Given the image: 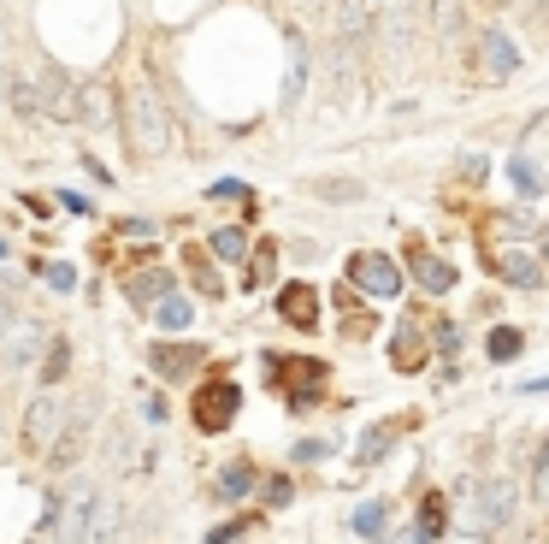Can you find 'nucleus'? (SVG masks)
I'll return each instance as SVG.
<instances>
[{
  "mask_svg": "<svg viewBox=\"0 0 549 544\" xmlns=\"http://www.w3.org/2000/svg\"><path fill=\"white\" fill-rule=\"evenodd\" d=\"M124 142H130L136 160H160L172 148V119H166V107H160L148 77H136L124 89Z\"/></svg>",
  "mask_w": 549,
  "mask_h": 544,
  "instance_id": "f257e3e1",
  "label": "nucleus"
},
{
  "mask_svg": "<svg viewBox=\"0 0 549 544\" xmlns=\"http://www.w3.org/2000/svg\"><path fill=\"white\" fill-rule=\"evenodd\" d=\"M514 503H520V491H514V479H473V485H461V509H455V521L467 527V533H502L508 521H514Z\"/></svg>",
  "mask_w": 549,
  "mask_h": 544,
  "instance_id": "f03ea898",
  "label": "nucleus"
},
{
  "mask_svg": "<svg viewBox=\"0 0 549 544\" xmlns=\"http://www.w3.org/2000/svg\"><path fill=\"white\" fill-rule=\"evenodd\" d=\"M89 515H95V485L77 479L71 491L48 497V509H42V533H54L60 544H83L89 539Z\"/></svg>",
  "mask_w": 549,
  "mask_h": 544,
  "instance_id": "7ed1b4c3",
  "label": "nucleus"
},
{
  "mask_svg": "<svg viewBox=\"0 0 549 544\" xmlns=\"http://www.w3.org/2000/svg\"><path fill=\"white\" fill-rule=\"evenodd\" d=\"M65 432H71V403H60L54 391H42V397L30 403V414H24V444H30V456H54Z\"/></svg>",
  "mask_w": 549,
  "mask_h": 544,
  "instance_id": "20e7f679",
  "label": "nucleus"
},
{
  "mask_svg": "<svg viewBox=\"0 0 549 544\" xmlns=\"http://www.w3.org/2000/svg\"><path fill=\"white\" fill-rule=\"evenodd\" d=\"M195 426L201 432H225L231 420H237V408H243V391H237V379H213V385H201L195 391Z\"/></svg>",
  "mask_w": 549,
  "mask_h": 544,
  "instance_id": "39448f33",
  "label": "nucleus"
},
{
  "mask_svg": "<svg viewBox=\"0 0 549 544\" xmlns=\"http://www.w3.org/2000/svg\"><path fill=\"white\" fill-rule=\"evenodd\" d=\"M349 278L361 284L366 296H402V267L390 255H355L349 261Z\"/></svg>",
  "mask_w": 549,
  "mask_h": 544,
  "instance_id": "423d86ee",
  "label": "nucleus"
},
{
  "mask_svg": "<svg viewBox=\"0 0 549 544\" xmlns=\"http://www.w3.org/2000/svg\"><path fill=\"white\" fill-rule=\"evenodd\" d=\"M260 361H266V379H272V385H278V379H290V355H260ZM319 379H325V361H302V367H296V391H290V403L313 408Z\"/></svg>",
  "mask_w": 549,
  "mask_h": 544,
  "instance_id": "0eeeda50",
  "label": "nucleus"
},
{
  "mask_svg": "<svg viewBox=\"0 0 549 544\" xmlns=\"http://www.w3.org/2000/svg\"><path fill=\"white\" fill-rule=\"evenodd\" d=\"M195 361H207V349H195V343H154V349H148V367H154L160 379H189Z\"/></svg>",
  "mask_w": 549,
  "mask_h": 544,
  "instance_id": "6e6552de",
  "label": "nucleus"
},
{
  "mask_svg": "<svg viewBox=\"0 0 549 544\" xmlns=\"http://www.w3.org/2000/svg\"><path fill=\"white\" fill-rule=\"evenodd\" d=\"M278 314H284L296 332H313V326H319V290H313V284H284V290H278Z\"/></svg>",
  "mask_w": 549,
  "mask_h": 544,
  "instance_id": "1a4fd4ad",
  "label": "nucleus"
},
{
  "mask_svg": "<svg viewBox=\"0 0 549 544\" xmlns=\"http://www.w3.org/2000/svg\"><path fill=\"white\" fill-rule=\"evenodd\" d=\"M36 89H42V113H54L60 125H71V119H77V89H71V77L48 71V77H36Z\"/></svg>",
  "mask_w": 549,
  "mask_h": 544,
  "instance_id": "9d476101",
  "label": "nucleus"
},
{
  "mask_svg": "<svg viewBox=\"0 0 549 544\" xmlns=\"http://www.w3.org/2000/svg\"><path fill=\"white\" fill-rule=\"evenodd\" d=\"M496 278L514 284V290H538V284H544V267H538L532 255H520V249H502V255H496Z\"/></svg>",
  "mask_w": 549,
  "mask_h": 544,
  "instance_id": "9b49d317",
  "label": "nucleus"
},
{
  "mask_svg": "<svg viewBox=\"0 0 549 544\" xmlns=\"http://www.w3.org/2000/svg\"><path fill=\"white\" fill-rule=\"evenodd\" d=\"M42 355V326H24V332H6L0 338V361L6 367H30Z\"/></svg>",
  "mask_w": 549,
  "mask_h": 544,
  "instance_id": "f8f14e48",
  "label": "nucleus"
},
{
  "mask_svg": "<svg viewBox=\"0 0 549 544\" xmlns=\"http://www.w3.org/2000/svg\"><path fill=\"white\" fill-rule=\"evenodd\" d=\"M254 485H260L254 462H231V468L219 474V485H213V491H219V503H243V497L254 491Z\"/></svg>",
  "mask_w": 549,
  "mask_h": 544,
  "instance_id": "ddd939ff",
  "label": "nucleus"
},
{
  "mask_svg": "<svg viewBox=\"0 0 549 544\" xmlns=\"http://www.w3.org/2000/svg\"><path fill=\"white\" fill-rule=\"evenodd\" d=\"M485 60H490V71H496V77H514V66H520V54H514L508 30H496V24L485 30Z\"/></svg>",
  "mask_w": 549,
  "mask_h": 544,
  "instance_id": "4468645a",
  "label": "nucleus"
},
{
  "mask_svg": "<svg viewBox=\"0 0 549 544\" xmlns=\"http://www.w3.org/2000/svg\"><path fill=\"white\" fill-rule=\"evenodd\" d=\"M160 332H189L195 326V308L183 302V296H166V302H154V314H148Z\"/></svg>",
  "mask_w": 549,
  "mask_h": 544,
  "instance_id": "2eb2a0df",
  "label": "nucleus"
},
{
  "mask_svg": "<svg viewBox=\"0 0 549 544\" xmlns=\"http://www.w3.org/2000/svg\"><path fill=\"white\" fill-rule=\"evenodd\" d=\"M414 278H420V290L443 296V290L455 284V267H449V261H437V255H414Z\"/></svg>",
  "mask_w": 549,
  "mask_h": 544,
  "instance_id": "dca6fc26",
  "label": "nucleus"
},
{
  "mask_svg": "<svg viewBox=\"0 0 549 544\" xmlns=\"http://www.w3.org/2000/svg\"><path fill=\"white\" fill-rule=\"evenodd\" d=\"M390 355H396V367H402V373H420V367H426V343H420L414 326H402V332H396Z\"/></svg>",
  "mask_w": 549,
  "mask_h": 544,
  "instance_id": "f3484780",
  "label": "nucleus"
},
{
  "mask_svg": "<svg viewBox=\"0 0 549 544\" xmlns=\"http://www.w3.org/2000/svg\"><path fill=\"white\" fill-rule=\"evenodd\" d=\"M107 113H113V107H107V89H101V83H89V89H77V119H89L95 131H107V125H113Z\"/></svg>",
  "mask_w": 549,
  "mask_h": 544,
  "instance_id": "a211bd4d",
  "label": "nucleus"
},
{
  "mask_svg": "<svg viewBox=\"0 0 549 544\" xmlns=\"http://www.w3.org/2000/svg\"><path fill=\"white\" fill-rule=\"evenodd\" d=\"M166 296H172V272H142V278H130V302H136V308L166 302Z\"/></svg>",
  "mask_w": 549,
  "mask_h": 544,
  "instance_id": "6ab92c4d",
  "label": "nucleus"
},
{
  "mask_svg": "<svg viewBox=\"0 0 549 544\" xmlns=\"http://www.w3.org/2000/svg\"><path fill=\"white\" fill-rule=\"evenodd\" d=\"M390 444H396V426H390V420H384V426H366V432H361V450H355V462H361V468L384 462V450H390Z\"/></svg>",
  "mask_w": 549,
  "mask_h": 544,
  "instance_id": "aec40b11",
  "label": "nucleus"
},
{
  "mask_svg": "<svg viewBox=\"0 0 549 544\" xmlns=\"http://www.w3.org/2000/svg\"><path fill=\"white\" fill-rule=\"evenodd\" d=\"M12 113L18 119H42V89H36V77H12Z\"/></svg>",
  "mask_w": 549,
  "mask_h": 544,
  "instance_id": "412c9836",
  "label": "nucleus"
},
{
  "mask_svg": "<svg viewBox=\"0 0 549 544\" xmlns=\"http://www.w3.org/2000/svg\"><path fill=\"white\" fill-rule=\"evenodd\" d=\"M485 349H490V361H514V355L526 349V338H520L514 326H496V332L485 338Z\"/></svg>",
  "mask_w": 549,
  "mask_h": 544,
  "instance_id": "4be33fe9",
  "label": "nucleus"
},
{
  "mask_svg": "<svg viewBox=\"0 0 549 544\" xmlns=\"http://www.w3.org/2000/svg\"><path fill=\"white\" fill-rule=\"evenodd\" d=\"M508 178H514V190H520V196H538V190H544V178H538V166H532L526 154H514V160H508Z\"/></svg>",
  "mask_w": 549,
  "mask_h": 544,
  "instance_id": "5701e85b",
  "label": "nucleus"
},
{
  "mask_svg": "<svg viewBox=\"0 0 549 544\" xmlns=\"http://www.w3.org/2000/svg\"><path fill=\"white\" fill-rule=\"evenodd\" d=\"M384 515H390V509H384V503H361V509H355V515H349V527H355V533H361V539H372V533H384Z\"/></svg>",
  "mask_w": 549,
  "mask_h": 544,
  "instance_id": "b1692460",
  "label": "nucleus"
},
{
  "mask_svg": "<svg viewBox=\"0 0 549 544\" xmlns=\"http://www.w3.org/2000/svg\"><path fill=\"white\" fill-rule=\"evenodd\" d=\"M302 83H307V54H302V42L290 36V77H284V101H296V95H302Z\"/></svg>",
  "mask_w": 549,
  "mask_h": 544,
  "instance_id": "393cba45",
  "label": "nucleus"
},
{
  "mask_svg": "<svg viewBox=\"0 0 549 544\" xmlns=\"http://www.w3.org/2000/svg\"><path fill=\"white\" fill-rule=\"evenodd\" d=\"M213 255H219V261H243V255H248V237L237 231V225H231V231H213Z\"/></svg>",
  "mask_w": 549,
  "mask_h": 544,
  "instance_id": "a878e982",
  "label": "nucleus"
},
{
  "mask_svg": "<svg viewBox=\"0 0 549 544\" xmlns=\"http://www.w3.org/2000/svg\"><path fill=\"white\" fill-rule=\"evenodd\" d=\"M65 367H71V349H65V338L48 343V355H42V379L54 385V379H65Z\"/></svg>",
  "mask_w": 549,
  "mask_h": 544,
  "instance_id": "bb28decb",
  "label": "nucleus"
},
{
  "mask_svg": "<svg viewBox=\"0 0 549 544\" xmlns=\"http://www.w3.org/2000/svg\"><path fill=\"white\" fill-rule=\"evenodd\" d=\"M443 515H449V503H443V497H426V509H420V539H437V533H443Z\"/></svg>",
  "mask_w": 549,
  "mask_h": 544,
  "instance_id": "cd10ccee",
  "label": "nucleus"
},
{
  "mask_svg": "<svg viewBox=\"0 0 549 544\" xmlns=\"http://www.w3.org/2000/svg\"><path fill=\"white\" fill-rule=\"evenodd\" d=\"M189 267H195V284H201L207 296H219V290H225V284H219V272H213V267H201V255H189Z\"/></svg>",
  "mask_w": 549,
  "mask_h": 544,
  "instance_id": "c85d7f7f",
  "label": "nucleus"
},
{
  "mask_svg": "<svg viewBox=\"0 0 549 544\" xmlns=\"http://www.w3.org/2000/svg\"><path fill=\"white\" fill-rule=\"evenodd\" d=\"M248 533V521H225V527H213V533H207V544H237Z\"/></svg>",
  "mask_w": 549,
  "mask_h": 544,
  "instance_id": "c756f323",
  "label": "nucleus"
},
{
  "mask_svg": "<svg viewBox=\"0 0 549 544\" xmlns=\"http://www.w3.org/2000/svg\"><path fill=\"white\" fill-rule=\"evenodd\" d=\"M248 284H254V290H260V284H272V249H260V255H254V272H248Z\"/></svg>",
  "mask_w": 549,
  "mask_h": 544,
  "instance_id": "7c9ffc66",
  "label": "nucleus"
},
{
  "mask_svg": "<svg viewBox=\"0 0 549 544\" xmlns=\"http://www.w3.org/2000/svg\"><path fill=\"white\" fill-rule=\"evenodd\" d=\"M319 196H325V202H355L361 184H319Z\"/></svg>",
  "mask_w": 549,
  "mask_h": 544,
  "instance_id": "2f4dec72",
  "label": "nucleus"
},
{
  "mask_svg": "<svg viewBox=\"0 0 549 544\" xmlns=\"http://www.w3.org/2000/svg\"><path fill=\"white\" fill-rule=\"evenodd\" d=\"M290 497H296V485H290L284 474H278V479H266V503H290Z\"/></svg>",
  "mask_w": 549,
  "mask_h": 544,
  "instance_id": "473e14b6",
  "label": "nucleus"
},
{
  "mask_svg": "<svg viewBox=\"0 0 549 544\" xmlns=\"http://www.w3.org/2000/svg\"><path fill=\"white\" fill-rule=\"evenodd\" d=\"M213 196H219V202H248V184L225 178V184H213Z\"/></svg>",
  "mask_w": 549,
  "mask_h": 544,
  "instance_id": "72a5a7b5",
  "label": "nucleus"
},
{
  "mask_svg": "<svg viewBox=\"0 0 549 544\" xmlns=\"http://www.w3.org/2000/svg\"><path fill=\"white\" fill-rule=\"evenodd\" d=\"M290 456H296V462H319V456H331V444H319V438H307V444H296Z\"/></svg>",
  "mask_w": 549,
  "mask_h": 544,
  "instance_id": "f704fd0d",
  "label": "nucleus"
},
{
  "mask_svg": "<svg viewBox=\"0 0 549 544\" xmlns=\"http://www.w3.org/2000/svg\"><path fill=\"white\" fill-rule=\"evenodd\" d=\"M154 231H160V225H154V219H124V237H142V243H148V237H154Z\"/></svg>",
  "mask_w": 549,
  "mask_h": 544,
  "instance_id": "c9c22d12",
  "label": "nucleus"
},
{
  "mask_svg": "<svg viewBox=\"0 0 549 544\" xmlns=\"http://www.w3.org/2000/svg\"><path fill=\"white\" fill-rule=\"evenodd\" d=\"M437 343L455 355V349H461V326H449V320H443V326H437Z\"/></svg>",
  "mask_w": 549,
  "mask_h": 544,
  "instance_id": "e433bc0d",
  "label": "nucleus"
},
{
  "mask_svg": "<svg viewBox=\"0 0 549 544\" xmlns=\"http://www.w3.org/2000/svg\"><path fill=\"white\" fill-rule=\"evenodd\" d=\"M48 284H54V290H71V284H77V272H71V267H48Z\"/></svg>",
  "mask_w": 549,
  "mask_h": 544,
  "instance_id": "4c0bfd02",
  "label": "nucleus"
},
{
  "mask_svg": "<svg viewBox=\"0 0 549 544\" xmlns=\"http://www.w3.org/2000/svg\"><path fill=\"white\" fill-rule=\"evenodd\" d=\"M538 503H549V456H538Z\"/></svg>",
  "mask_w": 549,
  "mask_h": 544,
  "instance_id": "58836bf2",
  "label": "nucleus"
},
{
  "mask_svg": "<svg viewBox=\"0 0 549 544\" xmlns=\"http://www.w3.org/2000/svg\"><path fill=\"white\" fill-rule=\"evenodd\" d=\"M12 320H18V314H12V302H0V338L12 332Z\"/></svg>",
  "mask_w": 549,
  "mask_h": 544,
  "instance_id": "ea45409f",
  "label": "nucleus"
},
{
  "mask_svg": "<svg viewBox=\"0 0 549 544\" xmlns=\"http://www.w3.org/2000/svg\"><path fill=\"white\" fill-rule=\"evenodd\" d=\"M544 261H549V237H544Z\"/></svg>",
  "mask_w": 549,
  "mask_h": 544,
  "instance_id": "a19ab883",
  "label": "nucleus"
},
{
  "mask_svg": "<svg viewBox=\"0 0 549 544\" xmlns=\"http://www.w3.org/2000/svg\"><path fill=\"white\" fill-rule=\"evenodd\" d=\"M0 261H6V243H0Z\"/></svg>",
  "mask_w": 549,
  "mask_h": 544,
  "instance_id": "79ce46f5",
  "label": "nucleus"
}]
</instances>
